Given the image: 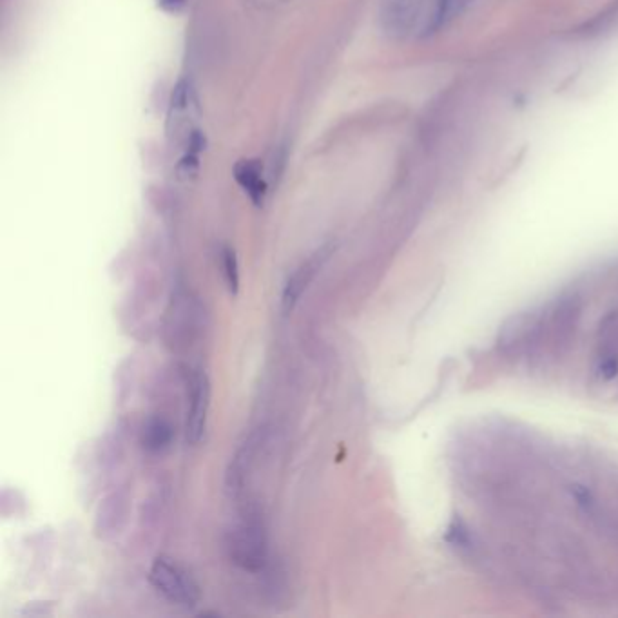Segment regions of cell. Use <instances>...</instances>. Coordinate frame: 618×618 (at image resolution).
<instances>
[{
    "mask_svg": "<svg viewBox=\"0 0 618 618\" xmlns=\"http://www.w3.org/2000/svg\"><path fill=\"white\" fill-rule=\"evenodd\" d=\"M149 582L167 602L180 608H194L202 597L200 584L191 575V571L164 555L156 557L151 564Z\"/></svg>",
    "mask_w": 618,
    "mask_h": 618,
    "instance_id": "cell-1",
    "label": "cell"
},
{
    "mask_svg": "<svg viewBox=\"0 0 618 618\" xmlns=\"http://www.w3.org/2000/svg\"><path fill=\"white\" fill-rule=\"evenodd\" d=\"M428 2L432 0H383L379 13L381 28L394 40L408 39L419 26L425 33L430 17Z\"/></svg>",
    "mask_w": 618,
    "mask_h": 618,
    "instance_id": "cell-2",
    "label": "cell"
},
{
    "mask_svg": "<svg viewBox=\"0 0 618 618\" xmlns=\"http://www.w3.org/2000/svg\"><path fill=\"white\" fill-rule=\"evenodd\" d=\"M227 550L232 562L247 571L263 570L267 562V537L260 522H243L229 535Z\"/></svg>",
    "mask_w": 618,
    "mask_h": 618,
    "instance_id": "cell-3",
    "label": "cell"
},
{
    "mask_svg": "<svg viewBox=\"0 0 618 618\" xmlns=\"http://www.w3.org/2000/svg\"><path fill=\"white\" fill-rule=\"evenodd\" d=\"M187 416H185V437L191 445L202 441L207 417L211 408V381L203 370H196L187 381Z\"/></svg>",
    "mask_w": 618,
    "mask_h": 618,
    "instance_id": "cell-4",
    "label": "cell"
},
{
    "mask_svg": "<svg viewBox=\"0 0 618 618\" xmlns=\"http://www.w3.org/2000/svg\"><path fill=\"white\" fill-rule=\"evenodd\" d=\"M325 258L327 256L323 252H319L309 260L303 261L300 267L287 278L283 292H281V310H283L285 316H289L290 312L296 309L303 292L309 289L310 281L314 280V276H316V272L319 271V267H321Z\"/></svg>",
    "mask_w": 618,
    "mask_h": 618,
    "instance_id": "cell-5",
    "label": "cell"
},
{
    "mask_svg": "<svg viewBox=\"0 0 618 618\" xmlns=\"http://www.w3.org/2000/svg\"><path fill=\"white\" fill-rule=\"evenodd\" d=\"M234 178L254 205H261L267 194V182L258 160H242L234 167Z\"/></svg>",
    "mask_w": 618,
    "mask_h": 618,
    "instance_id": "cell-6",
    "label": "cell"
},
{
    "mask_svg": "<svg viewBox=\"0 0 618 618\" xmlns=\"http://www.w3.org/2000/svg\"><path fill=\"white\" fill-rule=\"evenodd\" d=\"M474 2L475 0H432V8H430L428 22H426L425 35H434L437 31L450 26Z\"/></svg>",
    "mask_w": 618,
    "mask_h": 618,
    "instance_id": "cell-7",
    "label": "cell"
},
{
    "mask_svg": "<svg viewBox=\"0 0 618 618\" xmlns=\"http://www.w3.org/2000/svg\"><path fill=\"white\" fill-rule=\"evenodd\" d=\"M258 445V439L256 435L249 437L247 443H243L236 455L232 457L231 464H229V470H227V490L238 495L242 492L243 483H245V475L251 468L252 457H254V448Z\"/></svg>",
    "mask_w": 618,
    "mask_h": 618,
    "instance_id": "cell-8",
    "label": "cell"
},
{
    "mask_svg": "<svg viewBox=\"0 0 618 618\" xmlns=\"http://www.w3.org/2000/svg\"><path fill=\"white\" fill-rule=\"evenodd\" d=\"M171 439H173V428L164 417H153L145 423L142 441L149 452H162L171 445Z\"/></svg>",
    "mask_w": 618,
    "mask_h": 618,
    "instance_id": "cell-9",
    "label": "cell"
},
{
    "mask_svg": "<svg viewBox=\"0 0 618 618\" xmlns=\"http://www.w3.org/2000/svg\"><path fill=\"white\" fill-rule=\"evenodd\" d=\"M222 267L229 292L236 294L240 289V267H238L236 252L229 245H225L222 249Z\"/></svg>",
    "mask_w": 618,
    "mask_h": 618,
    "instance_id": "cell-10",
    "label": "cell"
},
{
    "mask_svg": "<svg viewBox=\"0 0 618 618\" xmlns=\"http://www.w3.org/2000/svg\"><path fill=\"white\" fill-rule=\"evenodd\" d=\"M189 2H191V0H158L160 8L169 11V13H180V11H184L185 8L189 6Z\"/></svg>",
    "mask_w": 618,
    "mask_h": 618,
    "instance_id": "cell-11",
    "label": "cell"
}]
</instances>
